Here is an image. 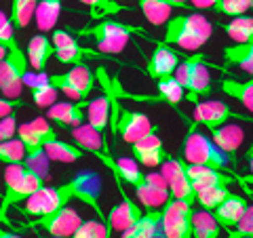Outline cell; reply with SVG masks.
I'll list each match as a JSON object with an SVG mask.
<instances>
[{
	"instance_id": "30",
	"label": "cell",
	"mask_w": 253,
	"mask_h": 238,
	"mask_svg": "<svg viewBox=\"0 0 253 238\" xmlns=\"http://www.w3.org/2000/svg\"><path fill=\"white\" fill-rule=\"evenodd\" d=\"M61 11H63L61 0H38L36 11H34L36 28L41 32H53L59 21Z\"/></svg>"
},
{
	"instance_id": "52",
	"label": "cell",
	"mask_w": 253,
	"mask_h": 238,
	"mask_svg": "<svg viewBox=\"0 0 253 238\" xmlns=\"http://www.w3.org/2000/svg\"><path fill=\"white\" fill-rule=\"evenodd\" d=\"M38 238H61V236H51V234L49 236H42V234H38Z\"/></svg>"
},
{
	"instance_id": "46",
	"label": "cell",
	"mask_w": 253,
	"mask_h": 238,
	"mask_svg": "<svg viewBox=\"0 0 253 238\" xmlns=\"http://www.w3.org/2000/svg\"><path fill=\"white\" fill-rule=\"evenodd\" d=\"M19 106H21L19 99H6V97H2V95H0V118L13 114Z\"/></svg>"
},
{
	"instance_id": "9",
	"label": "cell",
	"mask_w": 253,
	"mask_h": 238,
	"mask_svg": "<svg viewBox=\"0 0 253 238\" xmlns=\"http://www.w3.org/2000/svg\"><path fill=\"white\" fill-rule=\"evenodd\" d=\"M83 224V217L81 213L72 207H61L53 213H46V215L41 217H34L32 221H28V228L32 230H38V232H44V234H51V236H61V238H70L76 228Z\"/></svg>"
},
{
	"instance_id": "39",
	"label": "cell",
	"mask_w": 253,
	"mask_h": 238,
	"mask_svg": "<svg viewBox=\"0 0 253 238\" xmlns=\"http://www.w3.org/2000/svg\"><path fill=\"white\" fill-rule=\"evenodd\" d=\"M213 13L217 15H228V17H241L247 11L253 9V0H217L211 6Z\"/></svg>"
},
{
	"instance_id": "8",
	"label": "cell",
	"mask_w": 253,
	"mask_h": 238,
	"mask_svg": "<svg viewBox=\"0 0 253 238\" xmlns=\"http://www.w3.org/2000/svg\"><path fill=\"white\" fill-rule=\"evenodd\" d=\"M192 204L186 200H171L161 209V228L165 238H192Z\"/></svg>"
},
{
	"instance_id": "19",
	"label": "cell",
	"mask_w": 253,
	"mask_h": 238,
	"mask_svg": "<svg viewBox=\"0 0 253 238\" xmlns=\"http://www.w3.org/2000/svg\"><path fill=\"white\" fill-rule=\"evenodd\" d=\"M131 152H133V158L144 166H161L171 156L169 152H165V146L161 137L156 135V131L146 135L144 139L135 141V144H131Z\"/></svg>"
},
{
	"instance_id": "14",
	"label": "cell",
	"mask_w": 253,
	"mask_h": 238,
	"mask_svg": "<svg viewBox=\"0 0 253 238\" xmlns=\"http://www.w3.org/2000/svg\"><path fill=\"white\" fill-rule=\"evenodd\" d=\"M230 118H236V120H251L249 116L234 112L228 104L217 101V99H205V101L194 104V122H201L207 126V129H215V126L228 122Z\"/></svg>"
},
{
	"instance_id": "4",
	"label": "cell",
	"mask_w": 253,
	"mask_h": 238,
	"mask_svg": "<svg viewBox=\"0 0 253 238\" xmlns=\"http://www.w3.org/2000/svg\"><path fill=\"white\" fill-rule=\"evenodd\" d=\"M133 34H144V30H139L135 26H129V23L116 21V19H106L99 21L97 26L93 28H84L81 30L83 38H91L97 46V51H101L104 55H118L126 49V44L131 42Z\"/></svg>"
},
{
	"instance_id": "18",
	"label": "cell",
	"mask_w": 253,
	"mask_h": 238,
	"mask_svg": "<svg viewBox=\"0 0 253 238\" xmlns=\"http://www.w3.org/2000/svg\"><path fill=\"white\" fill-rule=\"evenodd\" d=\"M86 106H89V99H84V101H57V104H53L51 108H46V118L59 126L74 129V126H81L86 120Z\"/></svg>"
},
{
	"instance_id": "37",
	"label": "cell",
	"mask_w": 253,
	"mask_h": 238,
	"mask_svg": "<svg viewBox=\"0 0 253 238\" xmlns=\"http://www.w3.org/2000/svg\"><path fill=\"white\" fill-rule=\"evenodd\" d=\"M26 160V146L21 144V139L11 137L6 141H0V162L4 164H17Z\"/></svg>"
},
{
	"instance_id": "41",
	"label": "cell",
	"mask_w": 253,
	"mask_h": 238,
	"mask_svg": "<svg viewBox=\"0 0 253 238\" xmlns=\"http://www.w3.org/2000/svg\"><path fill=\"white\" fill-rule=\"evenodd\" d=\"M70 238H110V230L106 221H83L76 228V232Z\"/></svg>"
},
{
	"instance_id": "42",
	"label": "cell",
	"mask_w": 253,
	"mask_h": 238,
	"mask_svg": "<svg viewBox=\"0 0 253 238\" xmlns=\"http://www.w3.org/2000/svg\"><path fill=\"white\" fill-rule=\"evenodd\" d=\"M17 137L21 139V144L26 146V152L36 150V148H44L42 141H41V135L36 133V129L32 126V122H23V124L17 126Z\"/></svg>"
},
{
	"instance_id": "26",
	"label": "cell",
	"mask_w": 253,
	"mask_h": 238,
	"mask_svg": "<svg viewBox=\"0 0 253 238\" xmlns=\"http://www.w3.org/2000/svg\"><path fill=\"white\" fill-rule=\"evenodd\" d=\"M161 209H148L135 224L121 232V238H165L161 228Z\"/></svg>"
},
{
	"instance_id": "16",
	"label": "cell",
	"mask_w": 253,
	"mask_h": 238,
	"mask_svg": "<svg viewBox=\"0 0 253 238\" xmlns=\"http://www.w3.org/2000/svg\"><path fill=\"white\" fill-rule=\"evenodd\" d=\"M70 135H72L74 144L78 148H83L84 152H91L93 156H97L104 166H108V162L112 160V154H110V148L104 139V133L95 131L91 124L83 122L81 126H74V129H70Z\"/></svg>"
},
{
	"instance_id": "6",
	"label": "cell",
	"mask_w": 253,
	"mask_h": 238,
	"mask_svg": "<svg viewBox=\"0 0 253 238\" xmlns=\"http://www.w3.org/2000/svg\"><path fill=\"white\" fill-rule=\"evenodd\" d=\"M173 76H175L179 80V84L184 86L186 97L192 101V104H199V99L205 97V95H209V91H211L209 66L199 57V55L181 59Z\"/></svg>"
},
{
	"instance_id": "24",
	"label": "cell",
	"mask_w": 253,
	"mask_h": 238,
	"mask_svg": "<svg viewBox=\"0 0 253 238\" xmlns=\"http://www.w3.org/2000/svg\"><path fill=\"white\" fill-rule=\"evenodd\" d=\"M23 82L30 89L32 99L38 108H51L53 104H57L59 91L51 84V76H46L44 72H28Z\"/></svg>"
},
{
	"instance_id": "36",
	"label": "cell",
	"mask_w": 253,
	"mask_h": 238,
	"mask_svg": "<svg viewBox=\"0 0 253 238\" xmlns=\"http://www.w3.org/2000/svg\"><path fill=\"white\" fill-rule=\"evenodd\" d=\"M228 194H230L228 186L205 188V190H199V192H196V204H201V207L207 209V211H215L219 204L228 198Z\"/></svg>"
},
{
	"instance_id": "25",
	"label": "cell",
	"mask_w": 253,
	"mask_h": 238,
	"mask_svg": "<svg viewBox=\"0 0 253 238\" xmlns=\"http://www.w3.org/2000/svg\"><path fill=\"white\" fill-rule=\"evenodd\" d=\"M247 209H249L247 198H243V196H239V194H232V192H230L226 200L221 202L215 211H213V215H215L219 228L232 230V228L243 219V215L247 213Z\"/></svg>"
},
{
	"instance_id": "7",
	"label": "cell",
	"mask_w": 253,
	"mask_h": 238,
	"mask_svg": "<svg viewBox=\"0 0 253 238\" xmlns=\"http://www.w3.org/2000/svg\"><path fill=\"white\" fill-rule=\"evenodd\" d=\"M51 84L57 91H61L68 99L84 101V99H89V95L95 86V74L91 72V68L86 66V63H76L68 72L53 74Z\"/></svg>"
},
{
	"instance_id": "53",
	"label": "cell",
	"mask_w": 253,
	"mask_h": 238,
	"mask_svg": "<svg viewBox=\"0 0 253 238\" xmlns=\"http://www.w3.org/2000/svg\"><path fill=\"white\" fill-rule=\"evenodd\" d=\"M0 198H2V192H0Z\"/></svg>"
},
{
	"instance_id": "48",
	"label": "cell",
	"mask_w": 253,
	"mask_h": 238,
	"mask_svg": "<svg viewBox=\"0 0 253 238\" xmlns=\"http://www.w3.org/2000/svg\"><path fill=\"white\" fill-rule=\"evenodd\" d=\"M245 158H247V166H249V171H251V175H253V144L249 146L247 152H245Z\"/></svg>"
},
{
	"instance_id": "5",
	"label": "cell",
	"mask_w": 253,
	"mask_h": 238,
	"mask_svg": "<svg viewBox=\"0 0 253 238\" xmlns=\"http://www.w3.org/2000/svg\"><path fill=\"white\" fill-rule=\"evenodd\" d=\"M30 72V61L26 51H21L17 40L9 44L6 57L0 61V95L6 99H19L26 86V74Z\"/></svg>"
},
{
	"instance_id": "2",
	"label": "cell",
	"mask_w": 253,
	"mask_h": 238,
	"mask_svg": "<svg viewBox=\"0 0 253 238\" xmlns=\"http://www.w3.org/2000/svg\"><path fill=\"white\" fill-rule=\"evenodd\" d=\"M181 156H184V160L190 162V164H205V166H213V169H219V171H232L228 169L230 164V158H228L221 150L213 144V139L207 137L203 131H199L194 124L188 126V133L184 137V144H181ZM232 175L236 177L243 184L245 188V177H239L236 173L232 171Z\"/></svg>"
},
{
	"instance_id": "51",
	"label": "cell",
	"mask_w": 253,
	"mask_h": 238,
	"mask_svg": "<svg viewBox=\"0 0 253 238\" xmlns=\"http://www.w3.org/2000/svg\"><path fill=\"white\" fill-rule=\"evenodd\" d=\"M6 51H9V46H6V44H0V61L6 57Z\"/></svg>"
},
{
	"instance_id": "50",
	"label": "cell",
	"mask_w": 253,
	"mask_h": 238,
	"mask_svg": "<svg viewBox=\"0 0 253 238\" xmlns=\"http://www.w3.org/2000/svg\"><path fill=\"white\" fill-rule=\"evenodd\" d=\"M173 6H177V9H190V2L188 0H171Z\"/></svg>"
},
{
	"instance_id": "11",
	"label": "cell",
	"mask_w": 253,
	"mask_h": 238,
	"mask_svg": "<svg viewBox=\"0 0 253 238\" xmlns=\"http://www.w3.org/2000/svg\"><path fill=\"white\" fill-rule=\"evenodd\" d=\"M51 42L55 46V59L66 66H76V63H84V59L95 57V59H104L110 55H104L101 51H93V49H84L78 44L76 38L70 34L68 30H53L51 34Z\"/></svg>"
},
{
	"instance_id": "22",
	"label": "cell",
	"mask_w": 253,
	"mask_h": 238,
	"mask_svg": "<svg viewBox=\"0 0 253 238\" xmlns=\"http://www.w3.org/2000/svg\"><path fill=\"white\" fill-rule=\"evenodd\" d=\"M186 173H188V179L192 184L194 192L205 190V188H213V186H230L232 179H236L234 175H228V173L213 169V166L190 164V162H186Z\"/></svg>"
},
{
	"instance_id": "15",
	"label": "cell",
	"mask_w": 253,
	"mask_h": 238,
	"mask_svg": "<svg viewBox=\"0 0 253 238\" xmlns=\"http://www.w3.org/2000/svg\"><path fill=\"white\" fill-rule=\"evenodd\" d=\"M135 194L146 209H163L171 200V192L163 173H146L141 184L135 186Z\"/></svg>"
},
{
	"instance_id": "38",
	"label": "cell",
	"mask_w": 253,
	"mask_h": 238,
	"mask_svg": "<svg viewBox=\"0 0 253 238\" xmlns=\"http://www.w3.org/2000/svg\"><path fill=\"white\" fill-rule=\"evenodd\" d=\"M49 162H51V158L44 148L30 150V152H26V160H23V164H26L32 173H36V175L42 179L49 177Z\"/></svg>"
},
{
	"instance_id": "3",
	"label": "cell",
	"mask_w": 253,
	"mask_h": 238,
	"mask_svg": "<svg viewBox=\"0 0 253 238\" xmlns=\"http://www.w3.org/2000/svg\"><path fill=\"white\" fill-rule=\"evenodd\" d=\"M44 186V179L32 173L23 162L6 164L4 169V194L0 198V224H6V211L17 202H26L28 198Z\"/></svg>"
},
{
	"instance_id": "29",
	"label": "cell",
	"mask_w": 253,
	"mask_h": 238,
	"mask_svg": "<svg viewBox=\"0 0 253 238\" xmlns=\"http://www.w3.org/2000/svg\"><path fill=\"white\" fill-rule=\"evenodd\" d=\"M221 59H224V63H228V66H234V68L243 70V72H247L249 76H253V42L224 46Z\"/></svg>"
},
{
	"instance_id": "27",
	"label": "cell",
	"mask_w": 253,
	"mask_h": 238,
	"mask_svg": "<svg viewBox=\"0 0 253 238\" xmlns=\"http://www.w3.org/2000/svg\"><path fill=\"white\" fill-rule=\"evenodd\" d=\"M26 55H28L30 68L34 70V72H44V68H46V63H49V59L55 57V46H53L49 36L36 34V36L30 38Z\"/></svg>"
},
{
	"instance_id": "21",
	"label": "cell",
	"mask_w": 253,
	"mask_h": 238,
	"mask_svg": "<svg viewBox=\"0 0 253 238\" xmlns=\"http://www.w3.org/2000/svg\"><path fill=\"white\" fill-rule=\"evenodd\" d=\"M179 61H181V57L173 49H169L167 44H156L152 55L148 57L146 72L150 78H154V80L165 78V76H173L179 66Z\"/></svg>"
},
{
	"instance_id": "28",
	"label": "cell",
	"mask_w": 253,
	"mask_h": 238,
	"mask_svg": "<svg viewBox=\"0 0 253 238\" xmlns=\"http://www.w3.org/2000/svg\"><path fill=\"white\" fill-rule=\"evenodd\" d=\"M219 91L228 95L230 99L239 101V104L249 110L253 114V76L245 78V80H239V78H221L219 80Z\"/></svg>"
},
{
	"instance_id": "35",
	"label": "cell",
	"mask_w": 253,
	"mask_h": 238,
	"mask_svg": "<svg viewBox=\"0 0 253 238\" xmlns=\"http://www.w3.org/2000/svg\"><path fill=\"white\" fill-rule=\"evenodd\" d=\"M38 0H13L11 4V21L15 30H26L30 26V21L34 19Z\"/></svg>"
},
{
	"instance_id": "31",
	"label": "cell",
	"mask_w": 253,
	"mask_h": 238,
	"mask_svg": "<svg viewBox=\"0 0 253 238\" xmlns=\"http://www.w3.org/2000/svg\"><path fill=\"white\" fill-rule=\"evenodd\" d=\"M137 6L152 26H165L175 9L171 0H137Z\"/></svg>"
},
{
	"instance_id": "10",
	"label": "cell",
	"mask_w": 253,
	"mask_h": 238,
	"mask_svg": "<svg viewBox=\"0 0 253 238\" xmlns=\"http://www.w3.org/2000/svg\"><path fill=\"white\" fill-rule=\"evenodd\" d=\"M70 198L78 202H84L86 207H91L95 211L99 221H106V215L101 211V204H99V198H101V177L99 173L95 171H81L76 173L66 184Z\"/></svg>"
},
{
	"instance_id": "43",
	"label": "cell",
	"mask_w": 253,
	"mask_h": 238,
	"mask_svg": "<svg viewBox=\"0 0 253 238\" xmlns=\"http://www.w3.org/2000/svg\"><path fill=\"white\" fill-rule=\"evenodd\" d=\"M228 238H253V207L251 204H249L247 213L243 215V219L230 230Z\"/></svg>"
},
{
	"instance_id": "47",
	"label": "cell",
	"mask_w": 253,
	"mask_h": 238,
	"mask_svg": "<svg viewBox=\"0 0 253 238\" xmlns=\"http://www.w3.org/2000/svg\"><path fill=\"white\" fill-rule=\"evenodd\" d=\"M188 2H190L192 9H211L217 0H188Z\"/></svg>"
},
{
	"instance_id": "12",
	"label": "cell",
	"mask_w": 253,
	"mask_h": 238,
	"mask_svg": "<svg viewBox=\"0 0 253 238\" xmlns=\"http://www.w3.org/2000/svg\"><path fill=\"white\" fill-rule=\"evenodd\" d=\"M68 202H72V198H70L66 184L57 188L42 186L26 200V204L21 207V213H26L30 217H41V215H46V213H53L61 207H66Z\"/></svg>"
},
{
	"instance_id": "20",
	"label": "cell",
	"mask_w": 253,
	"mask_h": 238,
	"mask_svg": "<svg viewBox=\"0 0 253 238\" xmlns=\"http://www.w3.org/2000/svg\"><path fill=\"white\" fill-rule=\"evenodd\" d=\"M211 131V139L221 152H224L228 158H230V164L232 169L236 166V152H239L241 144L245 141V131L243 126L239 124H230V122H224L215 126V129H209Z\"/></svg>"
},
{
	"instance_id": "33",
	"label": "cell",
	"mask_w": 253,
	"mask_h": 238,
	"mask_svg": "<svg viewBox=\"0 0 253 238\" xmlns=\"http://www.w3.org/2000/svg\"><path fill=\"white\" fill-rule=\"evenodd\" d=\"M221 30L232 38L234 44L253 42V17H247V15L245 17L241 15V17H234L228 23H221Z\"/></svg>"
},
{
	"instance_id": "49",
	"label": "cell",
	"mask_w": 253,
	"mask_h": 238,
	"mask_svg": "<svg viewBox=\"0 0 253 238\" xmlns=\"http://www.w3.org/2000/svg\"><path fill=\"white\" fill-rule=\"evenodd\" d=\"M0 238H21L19 234H15V232H9L6 228L0 226Z\"/></svg>"
},
{
	"instance_id": "17",
	"label": "cell",
	"mask_w": 253,
	"mask_h": 238,
	"mask_svg": "<svg viewBox=\"0 0 253 238\" xmlns=\"http://www.w3.org/2000/svg\"><path fill=\"white\" fill-rule=\"evenodd\" d=\"M116 131L123 137L125 144H135V141L144 139L146 135L154 133L156 126L152 124V120L144 114V112H129V110H123L121 118L116 120Z\"/></svg>"
},
{
	"instance_id": "34",
	"label": "cell",
	"mask_w": 253,
	"mask_h": 238,
	"mask_svg": "<svg viewBox=\"0 0 253 238\" xmlns=\"http://www.w3.org/2000/svg\"><path fill=\"white\" fill-rule=\"evenodd\" d=\"M156 91H158V99L165 101L169 106H179V101L184 99V86L179 84L175 76H165L156 80Z\"/></svg>"
},
{
	"instance_id": "13",
	"label": "cell",
	"mask_w": 253,
	"mask_h": 238,
	"mask_svg": "<svg viewBox=\"0 0 253 238\" xmlns=\"http://www.w3.org/2000/svg\"><path fill=\"white\" fill-rule=\"evenodd\" d=\"M161 173L165 181L169 186V192H171V198H177V200H186L190 204L196 202V192L192 184L188 179V173H186V162L181 158H175V156H169L167 160L161 164Z\"/></svg>"
},
{
	"instance_id": "32",
	"label": "cell",
	"mask_w": 253,
	"mask_h": 238,
	"mask_svg": "<svg viewBox=\"0 0 253 238\" xmlns=\"http://www.w3.org/2000/svg\"><path fill=\"white\" fill-rule=\"evenodd\" d=\"M219 224L213 211H192V236L194 238H219Z\"/></svg>"
},
{
	"instance_id": "40",
	"label": "cell",
	"mask_w": 253,
	"mask_h": 238,
	"mask_svg": "<svg viewBox=\"0 0 253 238\" xmlns=\"http://www.w3.org/2000/svg\"><path fill=\"white\" fill-rule=\"evenodd\" d=\"M78 2L89 6L91 17H95V19L108 17V15H116V13H121L125 9V6L118 4L116 0H78Z\"/></svg>"
},
{
	"instance_id": "44",
	"label": "cell",
	"mask_w": 253,
	"mask_h": 238,
	"mask_svg": "<svg viewBox=\"0 0 253 238\" xmlns=\"http://www.w3.org/2000/svg\"><path fill=\"white\" fill-rule=\"evenodd\" d=\"M11 42H15V26L11 17H6L4 11H0V44L9 46Z\"/></svg>"
},
{
	"instance_id": "23",
	"label": "cell",
	"mask_w": 253,
	"mask_h": 238,
	"mask_svg": "<svg viewBox=\"0 0 253 238\" xmlns=\"http://www.w3.org/2000/svg\"><path fill=\"white\" fill-rule=\"evenodd\" d=\"M144 215V211H141V207L137 202H133L129 196H123L121 202L114 204L112 209H110V213L106 215V226L108 230L112 232V230H118V232H123V230H126L129 226H133L135 221Z\"/></svg>"
},
{
	"instance_id": "1",
	"label": "cell",
	"mask_w": 253,
	"mask_h": 238,
	"mask_svg": "<svg viewBox=\"0 0 253 238\" xmlns=\"http://www.w3.org/2000/svg\"><path fill=\"white\" fill-rule=\"evenodd\" d=\"M213 36V23L203 13H179L171 15L165 23L163 44H173L186 51H199Z\"/></svg>"
},
{
	"instance_id": "45",
	"label": "cell",
	"mask_w": 253,
	"mask_h": 238,
	"mask_svg": "<svg viewBox=\"0 0 253 238\" xmlns=\"http://www.w3.org/2000/svg\"><path fill=\"white\" fill-rule=\"evenodd\" d=\"M17 116L9 114V116H4V118H0V141H6V139H11L17 135Z\"/></svg>"
}]
</instances>
